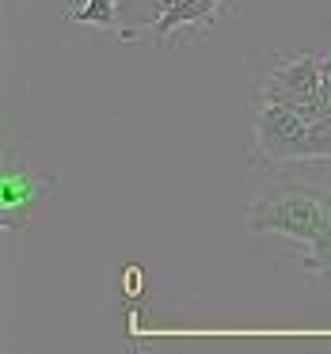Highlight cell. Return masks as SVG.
<instances>
[{
  "label": "cell",
  "mask_w": 331,
  "mask_h": 354,
  "mask_svg": "<svg viewBox=\"0 0 331 354\" xmlns=\"http://www.w3.org/2000/svg\"><path fill=\"white\" fill-rule=\"evenodd\" d=\"M247 229L297 236L316 248L331 240V191L312 183H270L247 206Z\"/></svg>",
  "instance_id": "cell-1"
},
{
  "label": "cell",
  "mask_w": 331,
  "mask_h": 354,
  "mask_svg": "<svg viewBox=\"0 0 331 354\" xmlns=\"http://www.w3.org/2000/svg\"><path fill=\"white\" fill-rule=\"evenodd\" d=\"M73 24H92V27H115L118 24V8L115 0H84L69 12Z\"/></svg>",
  "instance_id": "cell-7"
},
{
  "label": "cell",
  "mask_w": 331,
  "mask_h": 354,
  "mask_svg": "<svg viewBox=\"0 0 331 354\" xmlns=\"http://www.w3.org/2000/svg\"><path fill=\"white\" fill-rule=\"evenodd\" d=\"M126 297H141V270L138 267L126 270Z\"/></svg>",
  "instance_id": "cell-9"
},
{
  "label": "cell",
  "mask_w": 331,
  "mask_h": 354,
  "mask_svg": "<svg viewBox=\"0 0 331 354\" xmlns=\"http://www.w3.org/2000/svg\"><path fill=\"white\" fill-rule=\"evenodd\" d=\"M221 8H225V0H171L164 19L156 24L153 39L164 42L171 31H179V27H209Z\"/></svg>",
  "instance_id": "cell-5"
},
{
  "label": "cell",
  "mask_w": 331,
  "mask_h": 354,
  "mask_svg": "<svg viewBox=\"0 0 331 354\" xmlns=\"http://www.w3.org/2000/svg\"><path fill=\"white\" fill-rule=\"evenodd\" d=\"M259 100L285 103V107H293L301 118H308V122L331 118L328 103H323V65L316 54L278 57L274 69L267 73V80H263V88H259Z\"/></svg>",
  "instance_id": "cell-3"
},
{
  "label": "cell",
  "mask_w": 331,
  "mask_h": 354,
  "mask_svg": "<svg viewBox=\"0 0 331 354\" xmlns=\"http://www.w3.org/2000/svg\"><path fill=\"white\" fill-rule=\"evenodd\" d=\"M252 156L259 164H293V160H328L331 156V118L308 122L285 103L259 100L252 133Z\"/></svg>",
  "instance_id": "cell-2"
},
{
  "label": "cell",
  "mask_w": 331,
  "mask_h": 354,
  "mask_svg": "<svg viewBox=\"0 0 331 354\" xmlns=\"http://www.w3.org/2000/svg\"><path fill=\"white\" fill-rule=\"evenodd\" d=\"M297 263L308 270V274H316V278H320V282H331V240L316 244L312 252H308L305 259H297Z\"/></svg>",
  "instance_id": "cell-8"
},
{
  "label": "cell",
  "mask_w": 331,
  "mask_h": 354,
  "mask_svg": "<svg viewBox=\"0 0 331 354\" xmlns=\"http://www.w3.org/2000/svg\"><path fill=\"white\" fill-rule=\"evenodd\" d=\"M50 179L31 171L27 160H8L0 176V225L8 232H23L31 225V214L42 198L50 194Z\"/></svg>",
  "instance_id": "cell-4"
},
{
  "label": "cell",
  "mask_w": 331,
  "mask_h": 354,
  "mask_svg": "<svg viewBox=\"0 0 331 354\" xmlns=\"http://www.w3.org/2000/svg\"><path fill=\"white\" fill-rule=\"evenodd\" d=\"M171 0H115L118 8V39L122 42H138L145 31H156V24L164 19Z\"/></svg>",
  "instance_id": "cell-6"
}]
</instances>
